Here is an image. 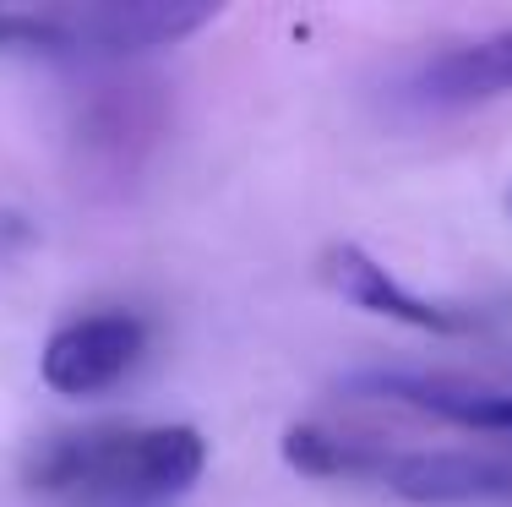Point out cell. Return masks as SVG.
Returning a JSON list of instances; mask_svg holds the SVG:
<instances>
[{
	"mask_svg": "<svg viewBox=\"0 0 512 507\" xmlns=\"http://www.w3.org/2000/svg\"><path fill=\"white\" fill-rule=\"evenodd\" d=\"M207 469V442L186 420H99L39 437L22 486L44 507H164Z\"/></svg>",
	"mask_w": 512,
	"mask_h": 507,
	"instance_id": "obj_1",
	"label": "cell"
},
{
	"mask_svg": "<svg viewBox=\"0 0 512 507\" xmlns=\"http://www.w3.org/2000/svg\"><path fill=\"white\" fill-rule=\"evenodd\" d=\"M284 458L316 480H365L420 507H512V458L469 448H387L333 426H289Z\"/></svg>",
	"mask_w": 512,
	"mask_h": 507,
	"instance_id": "obj_2",
	"label": "cell"
},
{
	"mask_svg": "<svg viewBox=\"0 0 512 507\" xmlns=\"http://www.w3.org/2000/svg\"><path fill=\"white\" fill-rule=\"evenodd\" d=\"M218 11L197 0H109V6H0V50L50 60H120L191 39Z\"/></svg>",
	"mask_w": 512,
	"mask_h": 507,
	"instance_id": "obj_3",
	"label": "cell"
},
{
	"mask_svg": "<svg viewBox=\"0 0 512 507\" xmlns=\"http://www.w3.org/2000/svg\"><path fill=\"white\" fill-rule=\"evenodd\" d=\"M322 279H327V289H333L338 300H349V306L371 311V317L404 322V328H414V333L469 338V333L485 328V311L409 289L382 257H371V251L355 246V240H338V246L322 251Z\"/></svg>",
	"mask_w": 512,
	"mask_h": 507,
	"instance_id": "obj_4",
	"label": "cell"
},
{
	"mask_svg": "<svg viewBox=\"0 0 512 507\" xmlns=\"http://www.w3.org/2000/svg\"><path fill=\"white\" fill-rule=\"evenodd\" d=\"M142 355H148V322L137 311H88L50 333L39 355V377L66 398H93L115 388L120 377H131Z\"/></svg>",
	"mask_w": 512,
	"mask_h": 507,
	"instance_id": "obj_5",
	"label": "cell"
},
{
	"mask_svg": "<svg viewBox=\"0 0 512 507\" xmlns=\"http://www.w3.org/2000/svg\"><path fill=\"white\" fill-rule=\"evenodd\" d=\"M349 393L360 398H387V404L420 409L447 426L485 431V437L512 442V382H485V377H458V371H404V366H376L355 371Z\"/></svg>",
	"mask_w": 512,
	"mask_h": 507,
	"instance_id": "obj_6",
	"label": "cell"
},
{
	"mask_svg": "<svg viewBox=\"0 0 512 507\" xmlns=\"http://www.w3.org/2000/svg\"><path fill=\"white\" fill-rule=\"evenodd\" d=\"M507 93H512V22L425 55L404 77V104L431 115L474 110V104L507 99Z\"/></svg>",
	"mask_w": 512,
	"mask_h": 507,
	"instance_id": "obj_7",
	"label": "cell"
},
{
	"mask_svg": "<svg viewBox=\"0 0 512 507\" xmlns=\"http://www.w3.org/2000/svg\"><path fill=\"white\" fill-rule=\"evenodd\" d=\"M507 208H512V197H507Z\"/></svg>",
	"mask_w": 512,
	"mask_h": 507,
	"instance_id": "obj_8",
	"label": "cell"
}]
</instances>
